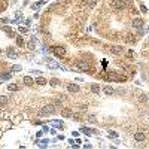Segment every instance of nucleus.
Returning <instances> with one entry per match:
<instances>
[{
  "mask_svg": "<svg viewBox=\"0 0 149 149\" xmlns=\"http://www.w3.org/2000/svg\"><path fill=\"white\" fill-rule=\"evenodd\" d=\"M39 113L42 115V116H48V115H52V113H55V106L51 103V104H46L43 109H42Z\"/></svg>",
  "mask_w": 149,
  "mask_h": 149,
  "instance_id": "f03ea898",
  "label": "nucleus"
},
{
  "mask_svg": "<svg viewBox=\"0 0 149 149\" xmlns=\"http://www.w3.org/2000/svg\"><path fill=\"white\" fill-rule=\"evenodd\" d=\"M91 91L94 92V94H99V92H100V87L99 85H91Z\"/></svg>",
  "mask_w": 149,
  "mask_h": 149,
  "instance_id": "ddd939ff",
  "label": "nucleus"
},
{
  "mask_svg": "<svg viewBox=\"0 0 149 149\" xmlns=\"http://www.w3.org/2000/svg\"><path fill=\"white\" fill-rule=\"evenodd\" d=\"M6 97H0V106H4V104H6Z\"/></svg>",
  "mask_w": 149,
  "mask_h": 149,
  "instance_id": "f3484780",
  "label": "nucleus"
},
{
  "mask_svg": "<svg viewBox=\"0 0 149 149\" xmlns=\"http://www.w3.org/2000/svg\"><path fill=\"white\" fill-rule=\"evenodd\" d=\"M17 43L20 45V46H22V45H24V40H22L21 37H18V39H17Z\"/></svg>",
  "mask_w": 149,
  "mask_h": 149,
  "instance_id": "6ab92c4d",
  "label": "nucleus"
},
{
  "mask_svg": "<svg viewBox=\"0 0 149 149\" xmlns=\"http://www.w3.org/2000/svg\"><path fill=\"white\" fill-rule=\"evenodd\" d=\"M104 94H108V95L113 94V88L112 87H104Z\"/></svg>",
  "mask_w": 149,
  "mask_h": 149,
  "instance_id": "f8f14e48",
  "label": "nucleus"
},
{
  "mask_svg": "<svg viewBox=\"0 0 149 149\" xmlns=\"http://www.w3.org/2000/svg\"><path fill=\"white\" fill-rule=\"evenodd\" d=\"M112 8L115 9V11H121V9L125 8V2L124 0H112Z\"/></svg>",
  "mask_w": 149,
  "mask_h": 149,
  "instance_id": "7ed1b4c3",
  "label": "nucleus"
},
{
  "mask_svg": "<svg viewBox=\"0 0 149 149\" xmlns=\"http://www.w3.org/2000/svg\"><path fill=\"white\" fill-rule=\"evenodd\" d=\"M61 115H63V118H72V116H73V110L70 108H63L61 109Z\"/></svg>",
  "mask_w": 149,
  "mask_h": 149,
  "instance_id": "39448f33",
  "label": "nucleus"
},
{
  "mask_svg": "<svg viewBox=\"0 0 149 149\" xmlns=\"http://www.w3.org/2000/svg\"><path fill=\"white\" fill-rule=\"evenodd\" d=\"M134 139H136L137 142H143V140L146 139V136H145L143 133H140V131H139V133H136V134H134Z\"/></svg>",
  "mask_w": 149,
  "mask_h": 149,
  "instance_id": "1a4fd4ad",
  "label": "nucleus"
},
{
  "mask_svg": "<svg viewBox=\"0 0 149 149\" xmlns=\"http://www.w3.org/2000/svg\"><path fill=\"white\" fill-rule=\"evenodd\" d=\"M106 79H108V81H116V82H125L127 81L125 76H119V74L115 73V72H110L108 76H106Z\"/></svg>",
  "mask_w": 149,
  "mask_h": 149,
  "instance_id": "f257e3e1",
  "label": "nucleus"
},
{
  "mask_svg": "<svg viewBox=\"0 0 149 149\" xmlns=\"http://www.w3.org/2000/svg\"><path fill=\"white\" fill-rule=\"evenodd\" d=\"M52 52L57 55V57H64V55H66V49H64L63 46H54Z\"/></svg>",
  "mask_w": 149,
  "mask_h": 149,
  "instance_id": "20e7f679",
  "label": "nucleus"
},
{
  "mask_svg": "<svg viewBox=\"0 0 149 149\" xmlns=\"http://www.w3.org/2000/svg\"><path fill=\"white\" fill-rule=\"evenodd\" d=\"M133 27H134V29H137V30H142L143 29V21L142 20H136L133 22Z\"/></svg>",
  "mask_w": 149,
  "mask_h": 149,
  "instance_id": "0eeeda50",
  "label": "nucleus"
},
{
  "mask_svg": "<svg viewBox=\"0 0 149 149\" xmlns=\"http://www.w3.org/2000/svg\"><path fill=\"white\" fill-rule=\"evenodd\" d=\"M36 83H37V85H46V79L40 76V78L36 79Z\"/></svg>",
  "mask_w": 149,
  "mask_h": 149,
  "instance_id": "9b49d317",
  "label": "nucleus"
},
{
  "mask_svg": "<svg viewBox=\"0 0 149 149\" xmlns=\"http://www.w3.org/2000/svg\"><path fill=\"white\" fill-rule=\"evenodd\" d=\"M76 66L79 67V69H81V70H83V72H87V70H90V64H88V63H85V61H78L76 63Z\"/></svg>",
  "mask_w": 149,
  "mask_h": 149,
  "instance_id": "423d86ee",
  "label": "nucleus"
},
{
  "mask_svg": "<svg viewBox=\"0 0 149 149\" xmlns=\"http://www.w3.org/2000/svg\"><path fill=\"white\" fill-rule=\"evenodd\" d=\"M67 88H69V91H70V92H78L79 91V87L74 85V83H69Z\"/></svg>",
  "mask_w": 149,
  "mask_h": 149,
  "instance_id": "9d476101",
  "label": "nucleus"
},
{
  "mask_svg": "<svg viewBox=\"0 0 149 149\" xmlns=\"http://www.w3.org/2000/svg\"><path fill=\"white\" fill-rule=\"evenodd\" d=\"M24 82H25V85H33V79H31L30 76H25L24 78Z\"/></svg>",
  "mask_w": 149,
  "mask_h": 149,
  "instance_id": "4468645a",
  "label": "nucleus"
},
{
  "mask_svg": "<svg viewBox=\"0 0 149 149\" xmlns=\"http://www.w3.org/2000/svg\"><path fill=\"white\" fill-rule=\"evenodd\" d=\"M51 85L57 87V85H60V81H58V79H51Z\"/></svg>",
  "mask_w": 149,
  "mask_h": 149,
  "instance_id": "dca6fc26",
  "label": "nucleus"
},
{
  "mask_svg": "<svg viewBox=\"0 0 149 149\" xmlns=\"http://www.w3.org/2000/svg\"><path fill=\"white\" fill-rule=\"evenodd\" d=\"M110 51H112L113 54H122V52H124V48H122V46H112Z\"/></svg>",
  "mask_w": 149,
  "mask_h": 149,
  "instance_id": "6e6552de",
  "label": "nucleus"
},
{
  "mask_svg": "<svg viewBox=\"0 0 149 149\" xmlns=\"http://www.w3.org/2000/svg\"><path fill=\"white\" fill-rule=\"evenodd\" d=\"M8 88H9V91H17V90H18V87H17V85H9Z\"/></svg>",
  "mask_w": 149,
  "mask_h": 149,
  "instance_id": "a211bd4d",
  "label": "nucleus"
},
{
  "mask_svg": "<svg viewBox=\"0 0 149 149\" xmlns=\"http://www.w3.org/2000/svg\"><path fill=\"white\" fill-rule=\"evenodd\" d=\"M127 42L133 43V42H136V37H133V34H128V37H127Z\"/></svg>",
  "mask_w": 149,
  "mask_h": 149,
  "instance_id": "2eb2a0df",
  "label": "nucleus"
}]
</instances>
